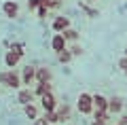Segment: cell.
<instances>
[{
    "label": "cell",
    "mask_w": 127,
    "mask_h": 125,
    "mask_svg": "<svg viewBox=\"0 0 127 125\" xmlns=\"http://www.w3.org/2000/svg\"><path fill=\"white\" fill-rule=\"evenodd\" d=\"M40 4H42L40 0H28V11H30V13H34V11H36Z\"/></svg>",
    "instance_id": "d4e9b609"
},
{
    "label": "cell",
    "mask_w": 127,
    "mask_h": 125,
    "mask_svg": "<svg viewBox=\"0 0 127 125\" xmlns=\"http://www.w3.org/2000/svg\"><path fill=\"white\" fill-rule=\"evenodd\" d=\"M32 125H51V123H49V121L45 119V117H38L36 121H32Z\"/></svg>",
    "instance_id": "484cf974"
},
{
    "label": "cell",
    "mask_w": 127,
    "mask_h": 125,
    "mask_svg": "<svg viewBox=\"0 0 127 125\" xmlns=\"http://www.w3.org/2000/svg\"><path fill=\"white\" fill-rule=\"evenodd\" d=\"M62 6H64L62 0H49V2H47V9H49L51 13H57V11H62Z\"/></svg>",
    "instance_id": "44dd1931"
},
{
    "label": "cell",
    "mask_w": 127,
    "mask_h": 125,
    "mask_svg": "<svg viewBox=\"0 0 127 125\" xmlns=\"http://www.w3.org/2000/svg\"><path fill=\"white\" fill-rule=\"evenodd\" d=\"M53 81V70L49 66H36V83H51Z\"/></svg>",
    "instance_id": "8fae6325"
},
{
    "label": "cell",
    "mask_w": 127,
    "mask_h": 125,
    "mask_svg": "<svg viewBox=\"0 0 127 125\" xmlns=\"http://www.w3.org/2000/svg\"><path fill=\"white\" fill-rule=\"evenodd\" d=\"M40 2H42V4H47V2H49V0H40Z\"/></svg>",
    "instance_id": "f546056e"
},
{
    "label": "cell",
    "mask_w": 127,
    "mask_h": 125,
    "mask_svg": "<svg viewBox=\"0 0 127 125\" xmlns=\"http://www.w3.org/2000/svg\"><path fill=\"white\" fill-rule=\"evenodd\" d=\"M64 34V38H66V42H81V32L78 30H74V28H68V30H64L62 32Z\"/></svg>",
    "instance_id": "9a60e30c"
},
{
    "label": "cell",
    "mask_w": 127,
    "mask_h": 125,
    "mask_svg": "<svg viewBox=\"0 0 127 125\" xmlns=\"http://www.w3.org/2000/svg\"><path fill=\"white\" fill-rule=\"evenodd\" d=\"M21 83H23V87H30V85H36V66L34 64H28L26 68L21 70Z\"/></svg>",
    "instance_id": "3957f363"
},
{
    "label": "cell",
    "mask_w": 127,
    "mask_h": 125,
    "mask_svg": "<svg viewBox=\"0 0 127 125\" xmlns=\"http://www.w3.org/2000/svg\"><path fill=\"white\" fill-rule=\"evenodd\" d=\"M68 51L74 55V57H81V55L85 53V51H83V47H81V42H70V45H68Z\"/></svg>",
    "instance_id": "d6986e66"
},
{
    "label": "cell",
    "mask_w": 127,
    "mask_h": 125,
    "mask_svg": "<svg viewBox=\"0 0 127 125\" xmlns=\"http://www.w3.org/2000/svg\"><path fill=\"white\" fill-rule=\"evenodd\" d=\"M55 115H57L59 123H66V121L72 119V106H70L68 102H59L57 108H55Z\"/></svg>",
    "instance_id": "ba28073f"
},
{
    "label": "cell",
    "mask_w": 127,
    "mask_h": 125,
    "mask_svg": "<svg viewBox=\"0 0 127 125\" xmlns=\"http://www.w3.org/2000/svg\"><path fill=\"white\" fill-rule=\"evenodd\" d=\"M117 68H119L121 72H127V55L119 57V62H117Z\"/></svg>",
    "instance_id": "cb8c5ba5"
},
{
    "label": "cell",
    "mask_w": 127,
    "mask_h": 125,
    "mask_svg": "<svg viewBox=\"0 0 127 125\" xmlns=\"http://www.w3.org/2000/svg\"><path fill=\"white\" fill-rule=\"evenodd\" d=\"M2 13L9 19H17L19 17V2L17 0H4L2 2Z\"/></svg>",
    "instance_id": "5b68a950"
},
{
    "label": "cell",
    "mask_w": 127,
    "mask_h": 125,
    "mask_svg": "<svg viewBox=\"0 0 127 125\" xmlns=\"http://www.w3.org/2000/svg\"><path fill=\"white\" fill-rule=\"evenodd\" d=\"M114 125H121V123H114Z\"/></svg>",
    "instance_id": "d6a6232c"
},
{
    "label": "cell",
    "mask_w": 127,
    "mask_h": 125,
    "mask_svg": "<svg viewBox=\"0 0 127 125\" xmlns=\"http://www.w3.org/2000/svg\"><path fill=\"white\" fill-rule=\"evenodd\" d=\"M91 125H110V123H108V121H97V119H93V121H91Z\"/></svg>",
    "instance_id": "4316f807"
},
{
    "label": "cell",
    "mask_w": 127,
    "mask_h": 125,
    "mask_svg": "<svg viewBox=\"0 0 127 125\" xmlns=\"http://www.w3.org/2000/svg\"><path fill=\"white\" fill-rule=\"evenodd\" d=\"M125 108V100L121 95H110L108 98V112L110 115H121Z\"/></svg>",
    "instance_id": "9c48e42d"
},
{
    "label": "cell",
    "mask_w": 127,
    "mask_h": 125,
    "mask_svg": "<svg viewBox=\"0 0 127 125\" xmlns=\"http://www.w3.org/2000/svg\"><path fill=\"white\" fill-rule=\"evenodd\" d=\"M19 62H21V57H19L17 53H15V51H6L4 53V64H6V68H17L19 66Z\"/></svg>",
    "instance_id": "5bb4252c"
},
{
    "label": "cell",
    "mask_w": 127,
    "mask_h": 125,
    "mask_svg": "<svg viewBox=\"0 0 127 125\" xmlns=\"http://www.w3.org/2000/svg\"><path fill=\"white\" fill-rule=\"evenodd\" d=\"M42 117H45L51 125H57V123H59V119H57V115H55V110H53V112H45Z\"/></svg>",
    "instance_id": "603a6c76"
},
{
    "label": "cell",
    "mask_w": 127,
    "mask_h": 125,
    "mask_svg": "<svg viewBox=\"0 0 127 125\" xmlns=\"http://www.w3.org/2000/svg\"><path fill=\"white\" fill-rule=\"evenodd\" d=\"M62 2H64V0H62Z\"/></svg>",
    "instance_id": "836d02e7"
},
{
    "label": "cell",
    "mask_w": 127,
    "mask_h": 125,
    "mask_svg": "<svg viewBox=\"0 0 127 125\" xmlns=\"http://www.w3.org/2000/svg\"><path fill=\"white\" fill-rule=\"evenodd\" d=\"M9 49L15 51L19 57H23V55H26V47H23V42H9Z\"/></svg>",
    "instance_id": "ffe728a7"
},
{
    "label": "cell",
    "mask_w": 127,
    "mask_h": 125,
    "mask_svg": "<svg viewBox=\"0 0 127 125\" xmlns=\"http://www.w3.org/2000/svg\"><path fill=\"white\" fill-rule=\"evenodd\" d=\"M57 98H55V93L53 91H49V93H45L40 98V108H42V112H53L55 108H57Z\"/></svg>",
    "instance_id": "277c9868"
},
{
    "label": "cell",
    "mask_w": 127,
    "mask_h": 125,
    "mask_svg": "<svg viewBox=\"0 0 127 125\" xmlns=\"http://www.w3.org/2000/svg\"><path fill=\"white\" fill-rule=\"evenodd\" d=\"M117 123H121V125H127V115H121V119H119Z\"/></svg>",
    "instance_id": "83f0119b"
},
{
    "label": "cell",
    "mask_w": 127,
    "mask_h": 125,
    "mask_svg": "<svg viewBox=\"0 0 127 125\" xmlns=\"http://www.w3.org/2000/svg\"><path fill=\"white\" fill-rule=\"evenodd\" d=\"M34 13H36V17H38V19H47V17H49V13H51V11L47 9V4H40V6H38L36 11H34Z\"/></svg>",
    "instance_id": "7402d4cb"
},
{
    "label": "cell",
    "mask_w": 127,
    "mask_h": 125,
    "mask_svg": "<svg viewBox=\"0 0 127 125\" xmlns=\"http://www.w3.org/2000/svg\"><path fill=\"white\" fill-rule=\"evenodd\" d=\"M123 74H125V79H127V72H123Z\"/></svg>",
    "instance_id": "1f68e13d"
},
{
    "label": "cell",
    "mask_w": 127,
    "mask_h": 125,
    "mask_svg": "<svg viewBox=\"0 0 127 125\" xmlns=\"http://www.w3.org/2000/svg\"><path fill=\"white\" fill-rule=\"evenodd\" d=\"M76 110L81 112L83 117H91L93 115V93L81 91L78 98H76Z\"/></svg>",
    "instance_id": "7a4b0ae2"
},
{
    "label": "cell",
    "mask_w": 127,
    "mask_h": 125,
    "mask_svg": "<svg viewBox=\"0 0 127 125\" xmlns=\"http://www.w3.org/2000/svg\"><path fill=\"white\" fill-rule=\"evenodd\" d=\"M53 17V23H51V28H53V32H64V30H68V28H72L70 26V17H66V15H51Z\"/></svg>",
    "instance_id": "8992f818"
},
{
    "label": "cell",
    "mask_w": 127,
    "mask_h": 125,
    "mask_svg": "<svg viewBox=\"0 0 127 125\" xmlns=\"http://www.w3.org/2000/svg\"><path fill=\"white\" fill-rule=\"evenodd\" d=\"M123 55H127V45H125V49H123Z\"/></svg>",
    "instance_id": "f1b7e54d"
},
{
    "label": "cell",
    "mask_w": 127,
    "mask_h": 125,
    "mask_svg": "<svg viewBox=\"0 0 127 125\" xmlns=\"http://www.w3.org/2000/svg\"><path fill=\"white\" fill-rule=\"evenodd\" d=\"M21 108H23L26 119H30V121H36L38 117H40V108H38L34 102H32V104H26V106H21Z\"/></svg>",
    "instance_id": "4fadbf2b"
},
{
    "label": "cell",
    "mask_w": 127,
    "mask_h": 125,
    "mask_svg": "<svg viewBox=\"0 0 127 125\" xmlns=\"http://www.w3.org/2000/svg\"><path fill=\"white\" fill-rule=\"evenodd\" d=\"M87 2H97V0H87Z\"/></svg>",
    "instance_id": "4dcf8cb0"
},
{
    "label": "cell",
    "mask_w": 127,
    "mask_h": 125,
    "mask_svg": "<svg viewBox=\"0 0 127 125\" xmlns=\"http://www.w3.org/2000/svg\"><path fill=\"white\" fill-rule=\"evenodd\" d=\"M49 45H51V49H53V53H59V51L68 49V42H66V38H64V34H62V32H59V34L55 32Z\"/></svg>",
    "instance_id": "7c38bea8"
},
{
    "label": "cell",
    "mask_w": 127,
    "mask_h": 125,
    "mask_svg": "<svg viewBox=\"0 0 127 125\" xmlns=\"http://www.w3.org/2000/svg\"><path fill=\"white\" fill-rule=\"evenodd\" d=\"M49 91H53V85H51V83H36V85H34V95H36L38 100L45 93H49Z\"/></svg>",
    "instance_id": "2e32d148"
},
{
    "label": "cell",
    "mask_w": 127,
    "mask_h": 125,
    "mask_svg": "<svg viewBox=\"0 0 127 125\" xmlns=\"http://www.w3.org/2000/svg\"><path fill=\"white\" fill-rule=\"evenodd\" d=\"M55 55H57V62L62 64V66H68V64H70V62H72V59H74V55L70 53L68 49H64V51H59V53H55Z\"/></svg>",
    "instance_id": "ac0fdd59"
},
{
    "label": "cell",
    "mask_w": 127,
    "mask_h": 125,
    "mask_svg": "<svg viewBox=\"0 0 127 125\" xmlns=\"http://www.w3.org/2000/svg\"><path fill=\"white\" fill-rule=\"evenodd\" d=\"M0 87H6V89H21V72H17L15 68L9 70H0Z\"/></svg>",
    "instance_id": "6da1fadb"
},
{
    "label": "cell",
    "mask_w": 127,
    "mask_h": 125,
    "mask_svg": "<svg viewBox=\"0 0 127 125\" xmlns=\"http://www.w3.org/2000/svg\"><path fill=\"white\" fill-rule=\"evenodd\" d=\"M93 112H108V98L104 93H93Z\"/></svg>",
    "instance_id": "30bf717a"
},
{
    "label": "cell",
    "mask_w": 127,
    "mask_h": 125,
    "mask_svg": "<svg viewBox=\"0 0 127 125\" xmlns=\"http://www.w3.org/2000/svg\"><path fill=\"white\" fill-rule=\"evenodd\" d=\"M78 9H81V11H83V13H85L89 19H97V17H100V11L93 9V6H89L87 2H78Z\"/></svg>",
    "instance_id": "e0dca14e"
},
{
    "label": "cell",
    "mask_w": 127,
    "mask_h": 125,
    "mask_svg": "<svg viewBox=\"0 0 127 125\" xmlns=\"http://www.w3.org/2000/svg\"><path fill=\"white\" fill-rule=\"evenodd\" d=\"M34 100H36V95H34V89H30V87H21V89H17V104H19V106L32 104Z\"/></svg>",
    "instance_id": "52a82bcc"
}]
</instances>
